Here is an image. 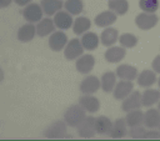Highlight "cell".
Wrapping results in <instances>:
<instances>
[{
	"label": "cell",
	"instance_id": "33",
	"mask_svg": "<svg viewBox=\"0 0 160 141\" xmlns=\"http://www.w3.org/2000/svg\"><path fill=\"white\" fill-rule=\"evenodd\" d=\"M139 6L145 12H155L159 9V0H139Z\"/></svg>",
	"mask_w": 160,
	"mask_h": 141
},
{
	"label": "cell",
	"instance_id": "9",
	"mask_svg": "<svg viewBox=\"0 0 160 141\" xmlns=\"http://www.w3.org/2000/svg\"><path fill=\"white\" fill-rule=\"evenodd\" d=\"M94 66H95V57L91 54H82L79 59H76V62H75V67L78 72L82 75L90 74Z\"/></svg>",
	"mask_w": 160,
	"mask_h": 141
},
{
	"label": "cell",
	"instance_id": "20",
	"mask_svg": "<svg viewBox=\"0 0 160 141\" xmlns=\"http://www.w3.org/2000/svg\"><path fill=\"white\" fill-rule=\"evenodd\" d=\"M119 31L115 29V27H105V30H102L101 35H100V42L106 46V47H110V46H114V44L116 41H119Z\"/></svg>",
	"mask_w": 160,
	"mask_h": 141
},
{
	"label": "cell",
	"instance_id": "31",
	"mask_svg": "<svg viewBox=\"0 0 160 141\" xmlns=\"http://www.w3.org/2000/svg\"><path fill=\"white\" fill-rule=\"evenodd\" d=\"M138 36L131 34V32H124L119 36V42L122 47L125 49H131V47H135L138 45Z\"/></svg>",
	"mask_w": 160,
	"mask_h": 141
},
{
	"label": "cell",
	"instance_id": "18",
	"mask_svg": "<svg viewBox=\"0 0 160 141\" xmlns=\"http://www.w3.org/2000/svg\"><path fill=\"white\" fill-rule=\"evenodd\" d=\"M116 19H118V15H116L114 11H111V10H105V11L99 12V14L95 16L94 22H95V25L99 26V27H109V26H111V25L116 21Z\"/></svg>",
	"mask_w": 160,
	"mask_h": 141
},
{
	"label": "cell",
	"instance_id": "11",
	"mask_svg": "<svg viewBox=\"0 0 160 141\" xmlns=\"http://www.w3.org/2000/svg\"><path fill=\"white\" fill-rule=\"evenodd\" d=\"M142 106V100H141V94L136 90H134L126 99L122 100L121 104V110L125 112L132 111V110H138Z\"/></svg>",
	"mask_w": 160,
	"mask_h": 141
},
{
	"label": "cell",
	"instance_id": "14",
	"mask_svg": "<svg viewBox=\"0 0 160 141\" xmlns=\"http://www.w3.org/2000/svg\"><path fill=\"white\" fill-rule=\"evenodd\" d=\"M56 29V25L54 22V19L51 17H42L36 24V35L40 37L50 36Z\"/></svg>",
	"mask_w": 160,
	"mask_h": 141
},
{
	"label": "cell",
	"instance_id": "22",
	"mask_svg": "<svg viewBox=\"0 0 160 141\" xmlns=\"http://www.w3.org/2000/svg\"><path fill=\"white\" fill-rule=\"evenodd\" d=\"M144 125L148 129H159L160 126V111L150 107L144 112Z\"/></svg>",
	"mask_w": 160,
	"mask_h": 141
},
{
	"label": "cell",
	"instance_id": "15",
	"mask_svg": "<svg viewBox=\"0 0 160 141\" xmlns=\"http://www.w3.org/2000/svg\"><path fill=\"white\" fill-rule=\"evenodd\" d=\"M36 35V25L31 22H26L21 25L16 32V37L20 42H30Z\"/></svg>",
	"mask_w": 160,
	"mask_h": 141
},
{
	"label": "cell",
	"instance_id": "36",
	"mask_svg": "<svg viewBox=\"0 0 160 141\" xmlns=\"http://www.w3.org/2000/svg\"><path fill=\"white\" fill-rule=\"evenodd\" d=\"M151 67L152 70L156 72V74H160V55H156L152 60V64H151Z\"/></svg>",
	"mask_w": 160,
	"mask_h": 141
},
{
	"label": "cell",
	"instance_id": "40",
	"mask_svg": "<svg viewBox=\"0 0 160 141\" xmlns=\"http://www.w3.org/2000/svg\"><path fill=\"white\" fill-rule=\"evenodd\" d=\"M158 84H159V87H160V77L158 79Z\"/></svg>",
	"mask_w": 160,
	"mask_h": 141
},
{
	"label": "cell",
	"instance_id": "41",
	"mask_svg": "<svg viewBox=\"0 0 160 141\" xmlns=\"http://www.w3.org/2000/svg\"><path fill=\"white\" fill-rule=\"evenodd\" d=\"M158 130H160V126H159V129H158Z\"/></svg>",
	"mask_w": 160,
	"mask_h": 141
},
{
	"label": "cell",
	"instance_id": "29",
	"mask_svg": "<svg viewBox=\"0 0 160 141\" xmlns=\"http://www.w3.org/2000/svg\"><path fill=\"white\" fill-rule=\"evenodd\" d=\"M125 120H126L129 127H134V126L144 125V112H142L140 109L129 111V112H126Z\"/></svg>",
	"mask_w": 160,
	"mask_h": 141
},
{
	"label": "cell",
	"instance_id": "39",
	"mask_svg": "<svg viewBox=\"0 0 160 141\" xmlns=\"http://www.w3.org/2000/svg\"><path fill=\"white\" fill-rule=\"evenodd\" d=\"M158 110H159V111H160V101H159V102H158Z\"/></svg>",
	"mask_w": 160,
	"mask_h": 141
},
{
	"label": "cell",
	"instance_id": "21",
	"mask_svg": "<svg viewBox=\"0 0 160 141\" xmlns=\"http://www.w3.org/2000/svg\"><path fill=\"white\" fill-rule=\"evenodd\" d=\"M158 77H156V72L151 69H145L142 70L139 75H138V79H136V82L139 86L141 87H150L152 86L155 82H156Z\"/></svg>",
	"mask_w": 160,
	"mask_h": 141
},
{
	"label": "cell",
	"instance_id": "7",
	"mask_svg": "<svg viewBox=\"0 0 160 141\" xmlns=\"http://www.w3.org/2000/svg\"><path fill=\"white\" fill-rule=\"evenodd\" d=\"M132 91H134V84H132V81L120 80L119 82H116V85H115V87L112 90V96L116 100H124Z\"/></svg>",
	"mask_w": 160,
	"mask_h": 141
},
{
	"label": "cell",
	"instance_id": "17",
	"mask_svg": "<svg viewBox=\"0 0 160 141\" xmlns=\"http://www.w3.org/2000/svg\"><path fill=\"white\" fill-rule=\"evenodd\" d=\"M79 104L86 110V112L94 114L100 109V101L94 94H82L79 99Z\"/></svg>",
	"mask_w": 160,
	"mask_h": 141
},
{
	"label": "cell",
	"instance_id": "24",
	"mask_svg": "<svg viewBox=\"0 0 160 141\" xmlns=\"http://www.w3.org/2000/svg\"><path fill=\"white\" fill-rule=\"evenodd\" d=\"M141 100H142V106L151 107L152 105L160 101V90L146 87V90L141 94Z\"/></svg>",
	"mask_w": 160,
	"mask_h": 141
},
{
	"label": "cell",
	"instance_id": "32",
	"mask_svg": "<svg viewBox=\"0 0 160 141\" xmlns=\"http://www.w3.org/2000/svg\"><path fill=\"white\" fill-rule=\"evenodd\" d=\"M64 7L71 15H80V12L84 10V1L82 0H66L64 4Z\"/></svg>",
	"mask_w": 160,
	"mask_h": 141
},
{
	"label": "cell",
	"instance_id": "30",
	"mask_svg": "<svg viewBox=\"0 0 160 141\" xmlns=\"http://www.w3.org/2000/svg\"><path fill=\"white\" fill-rule=\"evenodd\" d=\"M109 10L114 11L116 15H125L129 10V2L128 0H109L108 2Z\"/></svg>",
	"mask_w": 160,
	"mask_h": 141
},
{
	"label": "cell",
	"instance_id": "23",
	"mask_svg": "<svg viewBox=\"0 0 160 141\" xmlns=\"http://www.w3.org/2000/svg\"><path fill=\"white\" fill-rule=\"evenodd\" d=\"M81 44L84 46L85 50H89V51H92L95 49H98L99 46V42H100V37L96 32L94 31H88L85 34L81 35Z\"/></svg>",
	"mask_w": 160,
	"mask_h": 141
},
{
	"label": "cell",
	"instance_id": "28",
	"mask_svg": "<svg viewBox=\"0 0 160 141\" xmlns=\"http://www.w3.org/2000/svg\"><path fill=\"white\" fill-rule=\"evenodd\" d=\"M111 126H112V121L108 116L101 115V116L96 117V132L99 135H102V136L109 135Z\"/></svg>",
	"mask_w": 160,
	"mask_h": 141
},
{
	"label": "cell",
	"instance_id": "10",
	"mask_svg": "<svg viewBox=\"0 0 160 141\" xmlns=\"http://www.w3.org/2000/svg\"><path fill=\"white\" fill-rule=\"evenodd\" d=\"M101 87V82L100 79L95 75H88L82 79V81L80 82V91L82 94H95L99 89Z\"/></svg>",
	"mask_w": 160,
	"mask_h": 141
},
{
	"label": "cell",
	"instance_id": "19",
	"mask_svg": "<svg viewBox=\"0 0 160 141\" xmlns=\"http://www.w3.org/2000/svg\"><path fill=\"white\" fill-rule=\"evenodd\" d=\"M125 55H126V50H125V47H122L120 45V46H110V47H108V50L104 54V57L110 64H118L125 57Z\"/></svg>",
	"mask_w": 160,
	"mask_h": 141
},
{
	"label": "cell",
	"instance_id": "2",
	"mask_svg": "<svg viewBox=\"0 0 160 141\" xmlns=\"http://www.w3.org/2000/svg\"><path fill=\"white\" fill-rule=\"evenodd\" d=\"M68 124L65 120H56L52 124H50L45 130H44V137L50 139V140H56V139H68L71 137V135L66 134Z\"/></svg>",
	"mask_w": 160,
	"mask_h": 141
},
{
	"label": "cell",
	"instance_id": "37",
	"mask_svg": "<svg viewBox=\"0 0 160 141\" xmlns=\"http://www.w3.org/2000/svg\"><path fill=\"white\" fill-rule=\"evenodd\" d=\"M14 2L18 5V6H26L29 4H31V0H14Z\"/></svg>",
	"mask_w": 160,
	"mask_h": 141
},
{
	"label": "cell",
	"instance_id": "26",
	"mask_svg": "<svg viewBox=\"0 0 160 141\" xmlns=\"http://www.w3.org/2000/svg\"><path fill=\"white\" fill-rule=\"evenodd\" d=\"M40 5L44 10V14L48 16L55 15L64 6L61 0H40Z\"/></svg>",
	"mask_w": 160,
	"mask_h": 141
},
{
	"label": "cell",
	"instance_id": "5",
	"mask_svg": "<svg viewBox=\"0 0 160 141\" xmlns=\"http://www.w3.org/2000/svg\"><path fill=\"white\" fill-rule=\"evenodd\" d=\"M42 15H44V10H42L41 5L36 4V2H31V4L26 5L22 10L24 19L31 24H38L42 19Z\"/></svg>",
	"mask_w": 160,
	"mask_h": 141
},
{
	"label": "cell",
	"instance_id": "4",
	"mask_svg": "<svg viewBox=\"0 0 160 141\" xmlns=\"http://www.w3.org/2000/svg\"><path fill=\"white\" fill-rule=\"evenodd\" d=\"M158 21H159V17H158V15L155 12H145V11H141L135 17L136 26L140 30H144V31L155 27L156 24H158Z\"/></svg>",
	"mask_w": 160,
	"mask_h": 141
},
{
	"label": "cell",
	"instance_id": "16",
	"mask_svg": "<svg viewBox=\"0 0 160 141\" xmlns=\"http://www.w3.org/2000/svg\"><path fill=\"white\" fill-rule=\"evenodd\" d=\"M115 72H116V75L120 80H129V81H132V80L138 79V75H139L138 69L134 65H129V64L119 65L116 67Z\"/></svg>",
	"mask_w": 160,
	"mask_h": 141
},
{
	"label": "cell",
	"instance_id": "12",
	"mask_svg": "<svg viewBox=\"0 0 160 141\" xmlns=\"http://www.w3.org/2000/svg\"><path fill=\"white\" fill-rule=\"evenodd\" d=\"M52 19H54L56 27L60 30H68V29L72 27L74 20H75V19H72V15L66 10H60L59 12H56L54 15Z\"/></svg>",
	"mask_w": 160,
	"mask_h": 141
},
{
	"label": "cell",
	"instance_id": "35",
	"mask_svg": "<svg viewBox=\"0 0 160 141\" xmlns=\"http://www.w3.org/2000/svg\"><path fill=\"white\" fill-rule=\"evenodd\" d=\"M156 139H160V130L150 129V130H146L141 140H156Z\"/></svg>",
	"mask_w": 160,
	"mask_h": 141
},
{
	"label": "cell",
	"instance_id": "13",
	"mask_svg": "<svg viewBox=\"0 0 160 141\" xmlns=\"http://www.w3.org/2000/svg\"><path fill=\"white\" fill-rule=\"evenodd\" d=\"M128 129H129V125L125 117H119L115 121H112V126H111L109 136L111 139H122L129 134Z\"/></svg>",
	"mask_w": 160,
	"mask_h": 141
},
{
	"label": "cell",
	"instance_id": "34",
	"mask_svg": "<svg viewBox=\"0 0 160 141\" xmlns=\"http://www.w3.org/2000/svg\"><path fill=\"white\" fill-rule=\"evenodd\" d=\"M146 129H148V127H146L145 125H139V126L130 127V130H129V136H130L131 139H135V140L142 139L144 134L146 132Z\"/></svg>",
	"mask_w": 160,
	"mask_h": 141
},
{
	"label": "cell",
	"instance_id": "1",
	"mask_svg": "<svg viewBox=\"0 0 160 141\" xmlns=\"http://www.w3.org/2000/svg\"><path fill=\"white\" fill-rule=\"evenodd\" d=\"M86 117V110L80 104L69 106L64 112V120L70 127H78L79 124Z\"/></svg>",
	"mask_w": 160,
	"mask_h": 141
},
{
	"label": "cell",
	"instance_id": "27",
	"mask_svg": "<svg viewBox=\"0 0 160 141\" xmlns=\"http://www.w3.org/2000/svg\"><path fill=\"white\" fill-rule=\"evenodd\" d=\"M91 27V20L88 19L86 16H79L74 20V25H72V31L75 35H82L85 32H88Z\"/></svg>",
	"mask_w": 160,
	"mask_h": 141
},
{
	"label": "cell",
	"instance_id": "6",
	"mask_svg": "<svg viewBox=\"0 0 160 141\" xmlns=\"http://www.w3.org/2000/svg\"><path fill=\"white\" fill-rule=\"evenodd\" d=\"M84 46L81 44V40L79 39H71L69 40L68 45L64 49V56L66 60H76L84 54Z\"/></svg>",
	"mask_w": 160,
	"mask_h": 141
},
{
	"label": "cell",
	"instance_id": "25",
	"mask_svg": "<svg viewBox=\"0 0 160 141\" xmlns=\"http://www.w3.org/2000/svg\"><path fill=\"white\" fill-rule=\"evenodd\" d=\"M116 72L112 71H106L101 75L100 82H101V90L104 92H112L115 85H116Z\"/></svg>",
	"mask_w": 160,
	"mask_h": 141
},
{
	"label": "cell",
	"instance_id": "3",
	"mask_svg": "<svg viewBox=\"0 0 160 141\" xmlns=\"http://www.w3.org/2000/svg\"><path fill=\"white\" fill-rule=\"evenodd\" d=\"M78 135L82 139H91L94 137L96 132V117L94 116H86L76 127Z\"/></svg>",
	"mask_w": 160,
	"mask_h": 141
},
{
	"label": "cell",
	"instance_id": "8",
	"mask_svg": "<svg viewBox=\"0 0 160 141\" xmlns=\"http://www.w3.org/2000/svg\"><path fill=\"white\" fill-rule=\"evenodd\" d=\"M68 42H69L68 35L61 30L60 31H54L49 36V46L52 51H60V50L64 51Z\"/></svg>",
	"mask_w": 160,
	"mask_h": 141
},
{
	"label": "cell",
	"instance_id": "38",
	"mask_svg": "<svg viewBox=\"0 0 160 141\" xmlns=\"http://www.w3.org/2000/svg\"><path fill=\"white\" fill-rule=\"evenodd\" d=\"M12 1H14V0H0V6H1V7H6V6H9Z\"/></svg>",
	"mask_w": 160,
	"mask_h": 141
}]
</instances>
